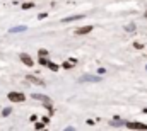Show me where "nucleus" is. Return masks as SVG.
<instances>
[{
	"instance_id": "12",
	"label": "nucleus",
	"mask_w": 147,
	"mask_h": 131,
	"mask_svg": "<svg viewBox=\"0 0 147 131\" xmlns=\"http://www.w3.org/2000/svg\"><path fill=\"white\" fill-rule=\"evenodd\" d=\"M38 53H39V56H45V58H48V51H46V49H39Z\"/></svg>"
},
{
	"instance_id": "15",
	"label": "nucleus",
	"mask_w": 147,
	"mask_h": 131,
	"mask_svg": "<svg viewBox=\"0 0 147 131\" xmlns=\"http://www.w3.org/2000/svg\"><path fill=\"white\" fill-rule=\"evenodd\" d=\"M125 29H127V31H130V32H132V31H134V29H135V27H134V24H130V26H127V27H125Z\"/></svg>"
},
{
	"instance_id": "9",
	"label": "nucleus",
	"mask_w": 147,
	"mask_h": 131,
	"mask_svg": "<svg viewBox=\"0 0 147 131\" xmlns=\"http://www.w3.org/2000/svg\"><path fill=\"white\" fill-rule=\"evenodd\" d=\"M27 80L33 82V84H36V85H45L43 80H39V78H36V77H33V75H27Z\"/></svg>"
},
{
	"instance_id": "17",
	"label": "nucleus",
	"mask_w": 147,
	"mask_h": 131,
	"mask_svg": "<svg viewBox=\"0 0 147 131\" xmlns=\"http://www.w3.org/2000/svg\"><path fill=\"white\" fill-rule=\"evenodd\" d=\"M43 126H46V124H45V123H38V124H36V130H41Z\"/></svg>"
},
{
	"instance_id": "5",
	"label": "nucleus",
	"mask_w": 147,
	"mask_h": 131,
	"mask_svg": "<svg viewBox=\"0 0 147 131\" xmlns=\"http://www.w3.org/2000/svg\"><path fill=\"white\" fill-rule=\"evenodd\" d=\"M80 80L82 82H101V77H98V75H84V77H80Z\"/></svg>"
},
{
	"instance_id": "20",
	"label": "nucleus",
	"mask_w": 147,
	"mask_h": 131,
	"mask_svg": "<svg viewBox=\"0 0 147 131\" xmlns=\"http://www.w3.org/2000/svg\"><path fill=\"white\" fill-rule=\"evenodd\" d=\"M144 113H146V114H147V109H144Z\"/></svg>"
},
{
	"instance_id": "4",
	"label": "nucleus",
	"mask_w": 147,
	"mask_h": 131,
	"mask_svg": "<svg viewBox=\"0 0 147 131\" xmlns=\"http://www.w3.org/2000/svg\"><path fill=\"white\" fill-rule=\"evenodd\" d=\"M125 126L130 130H147V124L144 123H125Z\"/></svg>"
},
{
	"instance_id": "10",
	"label": "nucleus",
	"mask_w": 147,
	"mask_h": 131,
	"mask_svg": "<svg viewBox=\"0 0 147 131\" xmlns=\"http://www.w3.org/2000/svg\"><path fill=\"white\" fill-rule=\"evenodd\" d=\"M22 31H26V27H24V26H19V27L10 29V32H22Z\"/></svg>"
},
{
	"instance_id": "16",
	"label": "nucleus",
	"mask_w": 147,
	"mask_h": 131,
	"mask_svg": "<svg viewBox=\"0 0 147 131\" xmlns=\"http://www.w3.org/2000/svg\"><path fill=\"white\" fill-rule=\"evenodd\" d=\"M2 114H3V116H9V114H10V109H3Z\"/></svg>"
},
{
	"instance_id": "2",
	"label": "nucleus",
	"mask_w": 147,
	"mask_h": 131,
	"mask_svg": "<svg viewBox=\"0 0 147 131\" xmlns=\"http://www.w3.org/2000/svg\"><path fill=\"white\" fill-rule=\"evenodd\" d=\"M39 63H41V65H45V66H48L51 72H57V70H58V65H57V63H53V61H50V60H48V58H45V56H41V58H39Z\"/></svg>"
},
{
	"instance_id": "3",
	"label": "nucleus",
	"mask_w": 147,
	"mask_h": 131,
	"mask_svg": "<svg viewBox=\"0 0 147 131\" xmlns=\"http://www.w3.org/2000/svg\"><path fill=\"white\" fill-rule=\"evenodd\" d=\"M19 58H21V61H22L26 66H34V60H33L27 53H21V55H19Z\"/></svg>"
},
{
	"instance_id": "7",
	"label": "nucleus",
	"mask_w": 147,
	"mask_h": 131,
	"mask_svg": "<svg viewBox=\"0 0 147 131\" xmlns=\"http://www.w3.org/2000/svg\"><path fill=\"white\" fill-rule=\"evenodd\" d=\"M91 31H92V26H84V27L75 29V34H87V32H91Z\"/></svg>"
},
{
	"instance_id": "18",
	"label": "nucleus",
	"mask_w": 147,
	"mask_h": 131,
	"mask_svg": "<svg viewBox=\"0 0 147 131\" xmlns=\"http://www.w3.org/2000/svg\"><path fill=\"white\" fill-rule=\"evenodd\" d=\"M41 121H43V123H45V124H48V123H50V118H46V116H45V118H43V119H41Z\"/></svg>"
},
{
	"instance_id": "6",
	"label": "nucleus",
	"mask_w": 147,
	"mask_h": 131,
	"mask_svg": "<svg viewBox=\"0 0 147 131\" xmlns=\"http://www.w3.org/2000/svg\"><path fill=\"white\" fill-rule=\"evenodd\" d=\"M80 19H84V15H82V14H77V15H69V17H65V19H63V22H74V20H80Z\"/></svg>"
},
{
	"instance_id": "21",
	"label": "nucleus",
	"mask_w": 147,
	"mask_h": 131,
	"mask_svg": "<svg viewBox=\"0 0 147 131\" xmlns=\"http://www.w3.org/2000/svg\"><path fill=\"white\" fill-rule=\"evenodd\" d=\"M146 17H147V12H146Z\"/></svg>"
},
{
	"instance_id": "13",
	"label": "nucleus",
	"mask_w": 147,
	"mask_h": 131,
	"mask_svg": "<svg viewBox=\"0 0 147 131\" xmlns=\"http://www.w3.org/2000/svg\"><path fill=\"white\" fill-rule=\"evenodd\" d=\"M63 68H65V70H70V68H72V63H70V61H65V63H63Z\"/></svg>"
},
{
	"instance_id": "1",
	"label": "nucleus",
	"mask_w": 147,
	"mask_h": 131,
	"mask_svg": "<svg viewBox=\"0 0 147 131\" xmlns=\"http://www.w3.org/2000/svg\"><path fill=\"white\" fill-rule=\"evenodd\" d=\"M7 97H9L10 102H24V101H26V95L21 94V92H9Z\"/></svg>"
},
{
	"instance_id": "8",
	"label": "nucleus",
	"mask_w": 147,
	"mask_h": 131,
	"mask_svg": "<svg viewBox=\"0 0 147 131\" xmlns=\"http://www.w3.org/2000/svg\"><path fill=\"white\" fill-rule=\"evenodd\" d=\"M33 99H38V101H41V102H45V104H51V101H50L46 95H41V94H33Z\"/></svg>"
},
{
	"instance_id": "19",
	"label": "nucleus",
	"mask_w": 147,
	"mask_h": 131,
	"mask_svg": "<svg viewBox=\"0 0 147 131\" xmlns=\"http://www.w3.org/2000/svg\"><path fill=\"white\" fill-rule=\"evenodd\" d=\"M134 46H135V48H137V49H142V44H140V43H135V44H134Z\"/></svg>"
},
{
	"instance_id": "11",
	"label": "nucleus",
	"mask_w": 147,
	"mask_h": 131,
	"mask_svg": "<svg viewBox=\"0 0 147 131\" xmlns=\"http://www.w3.org/2000/svg\"><path fill=\"white\" fill-rule=\"evenodd\" d=\"M33 5H34L33 2H26V3H22V9H24V10H27V9H33Z\"/></svg>"
},
{
	"instance_id": "14",
	"label": "nucleus",
	"mask_w": 147,
	"mask_h": 131,
	"mask_svg": "<svg viewBox=\"0 0 147 131\" xmlns=\"http://www.w3.org/2000/svg\"><path fill=\"white\" fill-rule=\"evenodd\" d=\"M110 124H111V126H122V124H125V123H120V121H111Z\"/></svg>"
}]
</instances>
